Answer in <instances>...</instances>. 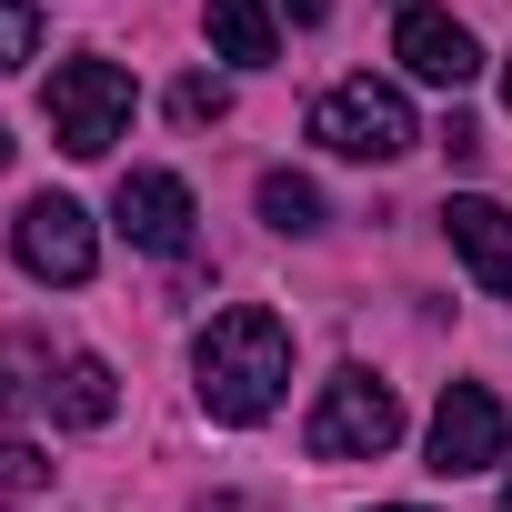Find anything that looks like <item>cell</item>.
Masks as SVG:
<instances>
[{
	"label": "cell",
	"mask_w": 512,
	"mask_h": 512,
	"mask_svg": "<svg viewBox=\"0 0 512 512\" xmlns=\"http://www.w3.org/2000/svg\"><path fill=\"white\" fill-rule=\"evenodd\" d=\"M191 372H201V412H211V422H262V412L282 402V382H292V332H282V312H262V302L211 312Z\"/></svg>",
	"instance_id": "cell-1"
},
{
	"label": "cell",
	"mask_w": 512,
	"mask_h": 512,
	"mask_svg": "<svg viewBox=\"0 0 512 512\" xmlns=\"http://www.w3.org/2000/svg\"><path fill=\"white\" fill-rule=\"evenodd\" d=\"M131 131V71L121 61H61L51 71V141L71 161H101Z\"/></svg>",
	"instance_id": "cell-2"
},
{
	"label": "cell",
	"mask_w": 512,
	"mask_h": 512,
	"mask_svg": "<svg viewBox=\"0 0 512 512\" xmlns=\"http://www.w3.org/2000/svg\"><path fill=\"white\" fill-rule=\"evenodd\" d=\"M322 462H382L392 442H402V402H392V382H372V372H332L322 382V402H312V432H302Z\"/></svg>",
	"instance_id": "cell-3"
},
{
	"label": "cell",
	"mask_w": 512,
	"mask_h": 512,
	"mask_svg": "<svg viewBox=\"0 0 512 512\" xmlns=\"http://www.w3.org/2000/svg\"><path fill=\"white\" fill-rule=\"evenodd\" d=\"M312 141L342 151V161H402L422 131H412V101H402L392 81H342V91H322Z\"/></svg>",
	"instance_id": "cell-4"
},
{
	"label": "cell",
	"mask_w": 512,
	"mask_h": 512,
	"mask_svg": "<svg viewBox=\"0 0 512 512\" xmlns=\"http://www.w3.org/2000/svg\"><path fill=\"white\" fill-rule=\"evenodd\" d=\"M11 251H21V272L31 282H91V262H101V241H91V211L81 201H61V191H41V201H21V221H11Z\"/></svg>",
	"instance_id": "cell-5"
},
{
	"label": "cell",
	"mask_w": 512,
	"mask_h": 512,
	"mask_svg": "<svg viewBox=\"0 0 512 512\" xmlns=\"http://www.w3.org/2000/svg\"><path fill=\"white\" fill-rule=\"evenodd\" d=\"M502 452H512L502 402H492L482 382H452V392L432 402V472H442V482H462V472H492Z\"/></svg>",
	"instance_id": "cell-6"
},
{
	"label": "cell",
	"mask_w": 512,
	"mask_h": 512,
	"mask_svg": "<svg viewBox=\"0 0 512 512\" xmlns=\"http://www.w3.org/2000/svg\"><path fill=\"white\" fill-rule=\"evenodd\" d=\"M111 221H121V241L131 251H191V181L181 171H121V191H111Z\"/></svg>",
	"instance_id": "cell-7"
},
{
	"label": "cell",
	"mask_w": 512,
	"mask_h": 512,
	"mask_svg": "<svg viewBox=\"0 0 512 512\" xmlns=\"http://www.w3.org/2000/svg\"><path fill=\"white\" fill-rule=\"evenodd\" d=\"M392 61H402L412 81H432V91H462V81L482 71V51H472V31H462L452 11H422V0H412V11L392 21Z\"/></svg>",
	"instance_id": "cell-8"
},
{
	"label": "cell",
	"mask_w": 512,
	"mask_h": 512,
	"mask_svg": "<svg viewBox=\"0 0 512 512\" xmlns=\"http://www.w3.org/2000/svg\"><path fill=\"white\" fill-rule=\"evenodd\" d=\"M442 231H452V251L472 262V282L492 292V302H512V211L502 201H442Z\"/></svg>",
	"instance_id": "cell-9"
},
{
	"label": "cell",
	"mask_w": 512,
	"mask_h": 512,
	"mask_svg": "<svg viewBox=\"0 0 512 512\" xmlns=\"http://www.w3.org/2000/svg\"><path fill=\"white\" fill-rule=\"evenodd\" d=\"M201 21H211V51L221 61H241V71L272 61V11H262V0H211Z\"/></svg>",
	"instance_id": "cell-10"
},
{
	"label": "cell",
	"mask_w": 512,
	"mask_h": 512,
	"mask_svg": "<svg viewBox=\"0 0 512 512\" xmlns=\"http://www.w3.org/2000/svg\"><path fill=\"white\" fill-rule=\"evenodd\" d=\"M111 412H121V382H111V362H101V352L61 362V422H71V432H101Z\"/></svg>",
	"instance_id": "cell-11"
},
{
	"label": "cell",
	"mask_w": 512,
	"mask_h": 512,
	"mask_svg": "<svg viewBox=\"0 0 512 512\" xmlns=\"http://www.w3.org/2000/svg\"><path fill=\"white\" fill-rule=\"evenodd\" d=\"M262 221L272 231H322V191L302 171H262Z\"/></svg>",
	"instance_id": "cell-12"
},
{
	"label": "cell",
	"mask_w": 512,
	"mask_h": 512,
	"mask_svg": "<svg viewBox=\"0 0 512 512\" xmlns=\"http://www.w3.org/2000/svg\"><path fill=\"white\" fill-rule=\"evenodd\" d=\"M41 372H51V362H41V342H0V422H11L31 392H51Z\"/></svg>",
	"instance_id": "cell-13"
},
{
	"label": "cell",
	"mask_w": 512,
	"mask_h": 512,
	"mask_svg": "<svg viewBox=\"0 0 512 512\" xmlns=\"http://www.w3.org/2000/svg\"><path fill=\"white\" fill-rule=\"evenodd\" d=\"M41 51V0H0V71H21Z\"/></svg>",
	"instance_id": "cell-14"
},
{
	"label": "cell",
	"mask_w": 512,
	"mask_h": 512,
	"mask_svg": "<svg viewBox=\"0 0 512 512\" xmlns=\"http://www.w3.org/2000/svg\"><path fill=\"white\" fill-rule=\"evenodd\" d=\"M221 111H231V91H221L211 71H191V81H171V121H181V131H201V121H221Z\"/></svg>",
	"instance_id": "cell-15"
},
{
	"label": "cell",
	"mask_w": 512,
	"mask_h": 512,
	"mask_svg": "<svg viewBox=\"0 0 512 512\" xmlns=\"http://www.w3.org/2000/svg\"><path fill=\"white\" fill-rule=\"evenodd\" d=\"M51 482V462L31 452V442H0V502H21V492H41Z\"/></svg>",
	"instance_id": "cell-16"
},
{
	"label": "cell",
	"mask_w": 512,
	"mask_h": 512,
	"mask_svg": "<svg viewBox=\"0 0 512 512\" xmlns=\"http://www.w3.org/2000/svg\"><path fill=\"white\" fill-rule=\"evenodd\" d=\"M282 11H292V21H302V31H312V21H322V11H332V0H282Z\"/></svg>",
	"instance_id": "cell-17"
},
{
	"label": "cell",
	"mask_w": 512,
	"mask_h": 512,
	"mask_svg": "<svg viewBox=\"0 0 512 512\" xmlns=\"http://www.w3.org/2000/svg\"><path fill=\"white\" fill-rule=\"evenodd\" d=\"M372 512H422V502H372Z\"/></svg>",
	"instance_id": "cell-18"
},
{
	"label": "cell",
	"mask_w": 512,
	"mask_h": 512,
	"mask_svg": "<svg viewBox=\"0 0 512 512\" xmlns=\"http://www.w3.org/2000/svg\"><path fill=\"white\" fill-rule=\"evenodd\" d=\"M0 171H11V131H0Z\"/></svg>",
	"instance_id": "cell-19"
},
{
	"label": "cell",
	"mask_w": 512,
	"mask_h": 512,
	"mask_svg": "<svg viewBox=\"0 0 512 512\" xmlns=\"http://www.w3.org/2000/svg\"><path fill=\"white\" fill-rule=\"evenodd\" d=\"M502 512H512V482H502Z\"/></svg>",
	"instance_id": "cell-20"
},
{
	"label": "cell",
	"mask_w": 512,
	"mask_h": 512,
	"mask_svg": "<svg viewBox=\"0 0 512 512\" xmlns=\"http://www.w3.org/2000/svg\"><path fill=\"white\" fill-rule=\"evenodd\" d=\"M502 101H512V71H502Z\"/></svg>",
	"instance_id": "cell-21"
}]
</instances>
